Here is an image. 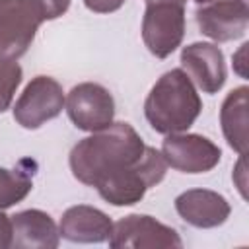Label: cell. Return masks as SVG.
Masks as SVG:
<instances>
[{
	"label": "cell",
	"mask_w": 249,
	"mask_h": 249,
	"mask_svg": "<svg viewBox=\"0 0 249 249\" xmlns=\"http://www.w3.org/2000/svg\"><path fill=\"white\" fill-rule=\"evenodd\" d=\"M144 152L146 144L134 126L113 121L109 126L76 142L70 150L68 165L74 179L93 187L99 179L138 161Z\"/></svg>",
	"instance_id": "6da1fadb"
},
{
	"label": "cell",
	"mask_w": 249,
	"mask_h": 249,
	"mask_svg": "<svg viewBox=\"0 0 249 249\" xmlns=\"http://www.w3.org/2000/svg\"><path fill=\"white\" fill-rule=\"evenodd\" d=\"M202 111L196 86L183 68H171L158 78L144 99V117L160 134L189 130Z\"/></svg>",
	"instance_id": "7a4b0ae2"
},
{
	"label": "cell",
	"mask_w": 249,
	"mask_h": 249,
	"mask_svg": "<svg viewBox=\"0 0 249 249\" xmlns=\"http://www.w3.org/2000/svg\"><path fill=\"white\" fill-rule=\"evenodd\" d=\"M167 173V163L160 150L146 146L144 156L128 167L99 179L93 189L99 196L113 206H132L144 198V195L160 185Z\"/></svg>",
	"instance_id": "3957f363"
},
{
	"label": "cell",
	"mask_w": 249,
	"mask_h": 249,
	"mask_svg": "<svg viewBox=\"0 0 249 249\" xmlns=\"http://www.w3.org/2000/svg\"><path fill=\"white\" fill-rule=\"evenodd\" d=\"M185 6L177 0H150L142 16V41L156 58L171 56L183 43L187 18Z\"/></svg>",
	"instance_id": "277c9868"
},
{
	"label": "cell",
	"mask_w": 249,
	"mask_h": 249,
	"mask_svg": "<svg viewBox=\"0 0 249 249\" xmlns=\"http://www.w3.org/2000/svg\"><path fill=\"white\" fill-rule=\"evenodd\" d=\"M64 89L51 76H35L27 82L12 107L14 121L25 130H37L56 119L64 109Z\"/></svg>",
	"instance_id": "5b68a950"
},
{
	"label": "cell",
	"mask_w": 249,
	"mask_h": 249,
	"mask_svg": "<svg viewBox=\"0 0 249 249\" xmlns=\"http://www.w3.org/2000/svg\"><path fill=\"white\" fill-rule=\"evenodd\" d=\"M113 249H181L183 239L175 228L150 214H128L113 222L107 239Z\"/></svg>",
	"instance_id": "8992f818"
},
{
	"label": "cell",
	"mask_w": 249,
	"mask_h": 249,
	"mask_svg": "<svg viewBox=\"0 0 249 249\" xmlns=\"http://www.w3.org/2000/svg\"><path fill=\"white\" fill-rule=\"evenodd\" d=\"M68 119L78 130L95 132L115 121V97L97 82L76 84L64 101Z\"/></svg>",
	"instance_id": "52a82bcc"
},
{
	"label": "cell",
	"mask_w": 249,
	"mask_h": 249,
	"mask_svg": "<svg viewBox=\"0 0 249 249\" xmlns=\"http://www.w3.org/2000/svg\"><path fill=\"white\" fill-rule=\"evenodd\" d=\"M160 152L167 167L189 175L208 173L222 160V150L218 144H214L210 138L202 134L187 132V130L165 134Z\"/></svg>",
	"instance_id": "ba28073f"
},
{
	"label": "cell",
	"mask_w": 249,
	"mask_h": 249,
	"mask_svg": "<svg viewBox=\"0 0 249 249\" xmlns=\"http://www.w3.org/2000/svg\"><path fill=\"white\" fill-rule=\"evenodd\" d=\"M41 23L45 21L27 0H0V54L16 60L23 56Z\"/></svg>",
	"instance_id": "9c48e42d"
},
{
	"label": "cell",
	"mask_w": 249,
	"mask_h": 249,
	"mask_svg": "<svg viewBox=\"0 0 249 249\" xmlns=\"http://www.w3.org/2000/svg\"><path fill=\"white\" fill-rule=\"evenodd\" d=\"M195 19L202 35L214 43L235 41L245 35L249 27L247 0H212L198 4Z\"/></svg>",
	"instance_id": "30bf717a"
},
{
	"label": "cell",
	"mask_w": 249,
	"mask_h": 249,
	"mask_svg": "<svg viewBox=\"0 0 249 249\" xmlns=\"http://www.w3.org/2000/svg\"><path fill=\"white\" fill-rule=\"evenodd\" d=\"M181 68L202 93H218L226 80V58L218 43L195 41L181 49Z\"/></svg>",
	"instance_id": "8fae6325"
},
{
	"label": "cell",
	"mask_w": 249,
	"mask_h": 249,
	"mask_svg": "<svg viewBox=\"0 0 249 249\" xmlns=\"http://www.w3.org/2000/svg\"><path fill=\"white\" fill-rule=\"evenodd\" d=\"M179 218L198 230H212L228 222L231 206L224 195L210 189H189L175 196Z\"/></svg>",
	"instance_id": "7c38bea8"
},
{
	"label": "cell",
	"mask_w": 249,
	"mask_h": 249,
	"mask_svg": "<svg viewBox=\"0 0 249 249\" xmlns=\"http://www.w3.org/2000/svg\"><path fill=\"white\" fill-rule=\"evenodd\" d=\"M113 231V220L89 204H74L62 212L58 222L60 239L70 243H103Z\"/></svg>",
	"instance_id": "4fadbf2b"
},
{
	"label": "cell",
	"mask_w": 249,
	"mask_h": 249,
	"mask_svg": "<svg viewBox=\"0 0 249 249\" xmlns=\"http://www.w3.org/2000/svg\"><path fill=\"white\" fill-rule=\"evenodd\" d=\"M12 218V247L16 249H56L60 243L58 224L39 208L19 210Z\"/></svg>",
	"instance_id": "5bb4252c"
},
{
	"label": "cell",
	"mask_w": 249,
	"mask_h": 249,
	"mask_svg": "<svg viewBox=\"0 0 249 249\" xmlns=\"http://www.w3.org/2000/svg\"><path fill=\"white\" fill-rule=\"evenodd\" d=\"M247 86L233 88L222 101L220 107V126L228 146L237 152V156H245L247 152Z\"/></svg>",
	"instance_id": "9a60e30c"
},
{
	"label": "cell",
	"mask_w": 249,
	"mask_h": 249,
	"mask_svg": "<svg viewBox=\"0 0 249 249\" xmlns=\"http://www.w3.org/2000/svg\"><path fill=\"white\" fill-rule=\"evenodd\" d=\"M21 163L18 167H0V210L25 200L33 189V171L23 169Z\"/></svg>",
	"instance_id": "2e32d148"
},
{
	"label": "cell",
	"mask_w": 249,
	"mask_h": 249,
	"mask_svg": "<svg viewBox=\"0 0 249 249\" xmlns=\"http://www.w3.org/2000/svg\"><path fill=\"white\" fill-rule=\"evenodd\" d=\"M23 80V70L16 58L0 54V113L10 109L14 95Z\"/></svg>",
	"instance_id": "e0dca14e"
},
{
	"label": "cell",
	"mask_w": 249,
	"mask_h": 249,
	"mask_svg": "<svg viewBox=\"0 0 249 249\" xmlns=\"http://www.w3.org/2000/svg\"><path fill=\"white\" fill-rule=\"evenodd\" d=\"M37 14L41 16L43 21H53L58 19L60 16H64L72 4V0H27Z\"/></svg>",
	"instance_id": "ac0fdd59"
},
{
	"label": "cell",
	"mask_w": 249,
	"mask_h": 249,
	"mask_svg": "<svg viewBox=\"0 0 249 249\" xmlns=\"http://www.w3.org/2000/svg\"><path fill=\"white\" fill-rule=\"evenodd\" d=\"M126 0H84V6L93 14H113L124 6Z\"/></svg>",
	"instance_id": "d6986e66"
},
{
	"label": "cell",
	"mask_w": 249,
	"mask_h": 249,
	"mask_svg": "<svg viewBox=\"0 0 249 249\" xmlns=\"http://www.w3.org/2000/svg\"><path fill=\"white\" fill-rule=\"evenodd\" d=\"M245 175H247V173H245V156H239V160H237V163H235V167H233L231 179H233V183H235V187H237V191L241 193L243 198L247 196V193H245V187H247Z\"/></svg>",
	"instance_id": "ffe728a7"
},
{
	"label": "cell",
	"mask_w": 249,
	"mask_h": 249,
	"mask_svg": "<svg viewBox=\"0 0 249 249\" xmlns=\"http://www.w3.org/2000/svg\"><path fill=\"white\" fill-rule=\"evenodd\" d=\"M12 247V218L0 210V249Z\"/></svg>",
	"instance_id": "44dd1931"
},
{
	"label": "cell",
	"mask_w": 249,
	"mask_h": 249,
	"mask_svg": "<svg viewBox=\"0 0 249 249\" xmlns=\"http://www.w3.org/2000/svg\"><path fill=\"white\" fill-rule=\"evenodd\" d=\"M247 47H249V43H243L241 47H239V51L233 54V70L241 76V78H247V72H245V53H247Z\"/></svg>",
	"instance_id": "7402d4cb"
},
{
	"label": "cell",
	"mask_w": 249,
	"mask_h": 249,
	"mask_svg": "<svg viewBox=\"0 0 249 249\" xmlns=\"http://www.w3.org/2000/svg\"><path fill=\"white\" fill-rule=\"evenodd\" d=\"M196 4H206V2H212V0H195Z\"/></svg>",
	"instance_id": "603a6c76"
}]
</instances>
